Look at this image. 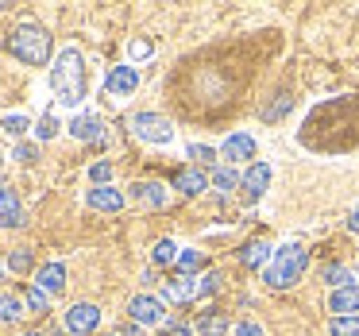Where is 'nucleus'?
Returning a JSON list of instances; mask_svg holds the SVG:
<instances>
[{
    "instance_id": "c756f323",
    "label": "nucleus",
    "mask_w": 359,
    "mask_h": 336,
    "mask_svg": "<svg viewBox=\"0 0 359 336\" xmlns=\"http://www.w3.org/2000/svg\"><path fill=\"white\" fill-rule=\"evenodd\" d=\"M220 282H224V274H220V271L201 274V278H197V297H212L220 290Z\"/></svg>"
},
{
    "instance_id": "cd10ccee",
    "label": "nucleus",
    "mask_w": 359,
    "mask_h": 336,
    "mask_svg": "<svg viewBox=\"0 0 359 336\" xmlns=\"http://www.w3.org/2000/svg\"><path fill=\"white\" fill-rule=\"evenodd\" d=\"M328 336H359V317H332Z\"/></svg>"
},
{
    "instance_id": "37998d69",
    "label": "nucleus",
    "mask_w": 359,
    "mask_h": 336,
    "mask_svg": "<svg viewBox=\"0 0 359 336\" xmlns=\"http://www.w3.org/2000/svg\"><path fill=\"white\" fill-rule=\"evenodd\" d=\"M58 336H70V332H58Z\"/></svg>"
},
{
    "instance_id": "c85d7f7f",
    "label": "nucleus",
    "mask_w": 359,
    "mask_h": 336,
    "mask_svg": "<svg viewBox=\"0 0 359 336\" xmlns=\"http://www.w3.org/2000/svg\"><path fill=\"white\" fill-rule=\"evenodd\" d=\"M58 132H62V124H58V116H55V112H43V116H39V124H35V135H39V140L47 143V140H55Z\"/></svg>"
},
{
    "instance_id": "393cba45",
    "label": "nucleus",
    "mask_w": 359,
    "mask_h": 336,
    "mask_svg": "<svg viewBox=\"0 0 359 336\" xmlns=\"http://www.w3.org/2000/svg\"><path fill=\"white\" fill-rule=\"evenodd\" d=\"M186 155L194 159V163H201V166H212V170H217V159H220V151L217 147H209V143H189L186 147Z\"/></svg>"
},
{
    "instance_id": "7ed1b4c3",
    "label": "nucleus",
    "mask_w": 359,
    "mask_h": 336,
    "mask_svg": "<svg viewBox=\"0 0 359 336\" xmlns=\"http://www.w3.org/2000/svg\"><path fill=\"white\" fill-rule=\"evenodd\" d=\"M8 51L24 66H47L50 62V32L39 24H20L8 35Z\"/></svg>"
},
{
    "instance_id": "4c0bfd02",
    "label": "nucleus",
    "mask_w": 359,
    "mask_h": 336,
    "mask_svg": "<svg viewBox=\"0 0 359 336\" xmlns=\"http://www.w3.org/2000/svg\"><path fill=\"white\" fill-rule=\"evenodd\" d=\"M116 336H140V325H128L124 332H116Z\"/></svg>"
},
{
    "instance_id": "0eeeda50",
    "label": "nucleus",
    "mask_w": 359,
    "mask_h": 336,
    "mask_svg": "<svg viewBox=\"0 0 359 336\" xmlns=\"http://www.w3.org/2000/svg\"><path fill=\"white\" fill-rule=\"evenodd\" d=\"M135 89H140V70H135V66H112V70L104 74V93L116 97V101L132 97Z\"/></svg>"
},
{
    "instance_id": "9d476101",
    "label": "nucleus",
    "mask_w": 359,
    "mask_h": 336,
    "mask_svg": "<svg viewBox=\"0 0 359 336\" xmlns=\"http://www.w3.org/2000/svg\"><path fill=\"white\" fill-rule=\"evenodd\" d=\"M328 309H332L336 317H359V282L332 290V294H328Z\"/></svg>"
},
{
    "instance_id": "a211bd4d",
    "label": "nucleus",
    "mask_w": 359,
    "mask_h": 336,
    "mask_svg": "<svg viewBox=\"0 0 359 336\" xmlns=\"http://www.w3.org/2000/svg\"><path fill=\"white\" fill-rule=\"evenodd\" d=\"M240 182H243V174L236 170V166H228V163H220L217 170L209 174V186H212V189H220V194H232V189L240 186Z\"/></svg>"
},
{
    "instance_id": "39448f33",
    "label": "nucleus",
    "mask_w": 359,
    "mask_h": 336,
    "mask_svg": "<svg viewBox=\"0 0 359 336\" xmlns=\"http://www.w3.org/2000/svg\"><path fill=\"white\" fill-rule=\"evenodd\" d=\"M128 317H132V325L140 328H155L166 321V302L155 294H135L132 302H128Z\"/></svg>"
},
{
    "instance_id": "f3484780",
    "label": "nucleus",
    "mask_w": 359,
    "mask_h": 336,
    "mask_svg": "<svg viewBox=\"0 0 359 336\" xmlns=\"http://www.w3.org/2000/svg\"><path fill=\"white\" fill-rule=\"evenodd\" d=\"M197 297V278H178V282H166L163 290V302H174V305H186Z\"/></svg>"
},
{
    "instance_id": "6e6552de",
    "label": "nucleus",
    "mask_w": 359,
    "mask_h": 336,
    "mask_svg": "<svg viewBox=\"0 0 359 336\" xmlns=\"http://www.w3.org/2000/svg\"><path fill=\"white\" fill-rule=\"evenodd\" d=\"M220 159H228V166H236V163H243V159H255V135H248V132H232L224 143H220Z\"/></svg>"
},
{
    "instance_id": "bb28decb",
    "label": "nucleus",
    "mask_w": 359,
    "mask_h": 336,
    "mask_svg": "<svg viewBox=\"0 0 359 336\" xmlns=\"http://www.w3.org/2000/svg\"><path fill=\"white\" fill-rule=\"evenodd\" d=\"M4 267H8L12 274H27V271L35 267V255H32L27 248H16V251L8 255V263H4Z\"/></svg>"
},
{
    "instance_id": "79ce46f5",
    "label": "nucleus",
    "mask_w": 359,
    "mask_h": 336,
    "mask_svg": "<svg viewBox=\"0 0 359 336\" xmlns=\"http://www.w3.org/2000/svg\"><path fill=\"white\" fill-rule=\"evenodd\" d=\"M0 166H4V155H0Z\"/></svg>"
},
{
    "instance_id": "c03bdc74",
    "label": "nucleus",
    "mask_w": 359,
    "mask_h": 336,
    "mask_svg": "<svg viewBox=\"0 0 359 336\" xmlns=\"http://www.w3.org/2000/svg\"><path fill=\"white\" fill-rule=\"evenodd\" d=\"M109 336H116V332H109Z\"/></svg>"
},
{
    "instance_id": "c9c22d12",
    "label": "nucleus",
    "mask_w": 359,
    "mask_h": 336,
    "mask_svg": "<svg viewBox=\"0 0 359 336\" xmlns=\"http://www.w3.org/2000/svg\"><path fill=\"white\" fill-rule=\"evenodd\" d=\"M8 205H20V197H16V189H12L8 182H0V213L8 209Z\"/></svg>"
},
{
    "instance_id": "7c9ffc66",
    "label": "nucleus",
    "mask_w": 359,
    "mask_h": 336,
    "mask_svg": "<svg viewBox=\"0 0 359 336\" xmlns=\"http://www.w3.org/2000/svg\"><path fill=\"white\" fill-rule=\"evenodd\" d=\"M24 224H27L24 205H8V209L0 213V228H24Z\"/></svg>"
},
{
    "instance_id": "58836bf2",
    "label": "nucleus",
    "mask_w": 359,
    "mask_h": 336,
    "mask_svg": "<svg viewBox=\"0 0 359 336\" xmlns=\"http://www.w3.org/2000/svg\"><path fill=\"white\" fill-rule=\"evenodd\" d=\"M170 336H189V328H186V325H174V328H170Z\"/></svg>"
},
{
    "instance_id": "412c9836",
    "label": "nucleus",
    "mask_w": 359,
    "mask_h": 336,
    "mask_svg": "<svg viewBox=\"0 0 359 336\" xmlns=\"http://www.w3.org/2000/svg\"><path fill=\"white\" fill-rule=\"evenodd\" d=\"M201 267H205V255H201L197 248H182V251H178V271H182V278H194Z\"/></svg>"
},
{
    "instance_id": "dca6fc26",
    "label": "nucleus",
    "mask_w": 359,
    "mask_h": 336,
    "mask_svg": "<svg viewBox=\"0 0 359 336\" xmlns=\"http://www.w3.org/2000/svg\"><path fill=\"white\" fill-rule=\"evenodd\" d=\"M174 189H178V194H186V197H197V194H205V189H209V174L194 170V166H189V170H178V174H174Z\"/></svg>"
},
{
    "instance_id": "a878e982",
    "label": "nucleus",
    "mask_w": 359,
    "mask_h": 336,
    "mask_svg": "<svg viewBox=\"0 0 359 336\" xmlns=\"http://www.w3.org/2000/svg\"><path fill=\"white\" fill-rule=\"evenodd\" d=\"M24 305H27L32 313H50V294H47V290H39V286L32 282V286L24 290Z\"/></svg>"
},
{
    "instance_id": "2eb2a0df",
    "label": "nucleus",
    "mask_w": 359,
    "mask_h": 336,
    "mask_svg": "<svg viewBox=\"0 0 359 336\" xmlns=\"http://www.w3.org/2000/svg\"><path fill=\"white\" fill-rule=\"evenodd\" d=\"M271 255H274V248L266 240H251V243H243V248H240V263L248 267V271H259V267L266 271Z\"/></svg>"
},
{
    "instance_id": "aec40b11",
    "label": "nucleus",
    "mask_w": 359,
    "mask_h": 336,
    "mask_svg": "<svg viewBox=\"0 0 359 336\" xmlns=\"http://www.w3.org/2000/svg\"><path fill=\"white\" fill-rule=\"evenodd\" d=\"M24 313H27V305H24V297H20V294H0V321H4V325L20 321Z\"/></svg>"
},
{
    "instance_id": "20e7f679",
    "label": "nucleus",
    "mask_w": 359,
    "mask_h": 336,
    "mask_svg": "<svg viewBox=\"0 0 359 336\" xmlns=\"http://www.w3.org/2000/svg\"><path fill=\"white\" fill-rule=\"evenodd\" d=\"M132 132L140 135L143 143L166 147V143H174V120H166L163 112H135V116H132Z\"/></svg>"
},
{
    "instance_id": "4468645a",
    "label": "nucleus",
    "mask_w": 359,
    "mask_h": 336,
    "mask_svg": "<svg viewBox=\"0 0 359 336\" xmlns=\"http://www.w3.org/2000/svg\"><path fill=\"white\" fill-rule=\"evenodd\" d=\"M132 197L140 205H147V209H163L166 201H170V189L163 186V182H135L132 186Z\"/></svg>"
},
{
    "instance_id": "72a5a7b5",
    "label": "nucleus",
    "mask_w": 359,
    "mask_h": 336,
    "mask_svg": "<svg viewBox=\"0 0 359 336\" xmlns=\"http://www.w3.org/2000/svg\"><path fill=\"white\" fill-rule=\"evenodd\" d=\"M12 159H16V163H35V159H39V147H35V143H16V147H12Z\"/></svg>"
},
{
    "instance_id": "a19ab883",
    "label": "nucleus",
    "mask_w": 359,
    "mask_h": 336,
    "mask_svg": "<svg viewBox=\"0 0 359 336\" xmlns=\"http://www.w3.org/2000/svg\"><path fill=\"white\" fill-rule=\"evenodd\" d=\"M20 336H43V332H20Z\"/></svg>"
},
{
    "instance_id": "f704fd0d",
    "label": "nucleus",
    "mask_w": 359,
    "mask_h": 336,
    "mask_svg": "<svg viewBox=\"0 0 359 336\" xmlns=\"http://www.w3.org/2000/svg\"><path fill=\"white\" fill-rule=\"evenodd\" d=\"M232 336H266V332L255 325V321H240V325H232Z\"/></svg>"
},
{
    "instance_id": "f03ea898",
    "label": "nucleus",
    "mask_w": 359,
    "mask_h": 336,
    "mask_svg": "<svg viewBox=\"0 0 359 336\" xmlns=\"http://www.w3.org/2000/svg\"><path fill=\"white\" fill-rule=\"evenodd\" d=\"M305 271H309V251L297 240H290V243H282V248H274L271 263H266V271H263V282L271 290H290V286L302 282Z\"/></svg>"
},
{
    "instance_id": "1a4fd4ad",
    "label": "nucleus",
    "mask_w": 359,
    "mask_h": 336,
    "mask_svg": "<svg viewBox=\"0 0 359 336\" xmlns=\"http://www.w3.org/2000/svg\"><path fill=\"white\" fill-rule=\"evenodd\" d=\"M66 132L78 143H97V140H104V120L97 116V112H78V116L66 124Z\"/></svg>"
},
{
    "instance_id": "ddd939ff",
    "label": "nucleus",
    "mask_w": 359,
    "mask_h": 336,
    "mask_svg": "<svg viewBox=\"0 0 359 336\" xmlns=\"http://www.w3.org/2000/svg\"><path fill=\"white\" fill-rule=\"evenodd\" d=\"M35 286L47 290L50 297L62 294V290H66V267L58 263V259H55V263H43L39 271H35Z\"/></svg>"
},
{
    "instance_id": "5701e85b",
    "label": "nucleus",
    "mask_w": 359,
    "mask_h": 336,
    "mask_svg": "<svg viewBox=\"0 0 359 336\" xmlns=\"http://www.w3.org/2000/svg\"><path fill=\"white\" fill-rule=\"evenodd\" d=\"M320 278H325L332 290H340V286H351V282H355V274H351L344 263H328L325 271H320Z\"/></svg>"
},
{
    "instance_id": "e433bc0d",
    "label": "nucleus",
    "mask_w": 359,
    "mask_h": 336,
    "mask_svg": "<svg viewBox=\"0 0 359 336\" xmlns=\"http://www.w3.org/2000/svg\"><path fill=\"white\" fill-rule=\"evenodd\" d=\"M348 232H355V236H359V209H351V213H348Z\"/></svg>"
},
{
    "instance_id": "9b49d317",
    "label": "nucleus",
    "mask_w": 359,
    "mask_h": 336,
    "mask_svg": "<svg viewBox=\"0 0 359 336\" xmlns=\"http://www.w3.org/2000/svg\"><path fill=\"white\" fill-rule=\"evenodd\" d=\"M124 201H128V197L120 194V189H112V186H93L86 194V205H89V209H97V213H120V209H124Z\"/></svg>"
},
{
    "instance_id": "6ab92c4d",
    "label": "nucleus",
    "mask_w": 359,
    "mask_h": 336,
    "mask_svg": "<svg viewBox=\"0 0 359 336\" xmlns=\"http://www.w3.org/2000/svg\"><path fill=\"white\" fill-rule=\"evenodd\" d=\"M0 132L8 135V140H24V135L32 132V120H27L24 112H4V116H0Z\"/></svg>"
},
{
    "instance_id": "423d86ee",
    "label": "nucleus",
    "mask_w": 359,
    "mask_h": 336,
    "mask_svg": "<svg viewBox=\"0 0 359 336\" xmlns=\"http://www.w3.org/2000/svg\"><path fill=\"white\" fill-rule=\"evenodd\" d=\"M97 325H101V309L93 302H78L66 309V332L70 336H89L97 332Z\"/></svg>"
},
{
    "instance_id": "b1692460",
    "label": "nucleus",
    "mask_w": 359,
    "mask_h": 336,
    "mask_svg": "<svg viewBox=\"0 0 359 336\" xmlns=\"http://www.w3.org/2000/svg\"><path fill=\"white\" fill-rule=\"evenodd\" d=\"M197 332L201 336H228L232 325H228V317H220V313H209V317L197 321Z\"/></svg>"
},
{
    "instance_id": "f257e3e1",
    "label": "nucleus",
    "mask_w": 359,
    "mask_h": 336,
    "mask_svg": "<svg viewBox=\"0 0 359 336\" xmlns=\"http://www.w3.org/2000/svg\"><path fill=\"white\" fill-rule=\"evenodd\" d=\"M50 89H55V101L62 109H78L86 101V58L78 47L58 51L55 66H50Z\"/></svg>"
},
{
    "instance_id": "2f4dec72",
    "label": "nucleus",
    "mask_w": 359,
    "mask_h": 336,
    "mask_svg": "<svg viewBox=\"0 0 359 336\" xmlns=\"http://www.w3.org/2000/svg\"><path fill=\"white\" fill-rule=\"evenodd\" d=\"M151 55H155V43L151 39H132L128 43V58H132V62H147Z\"/></svg>"
},
{
    "instance_id": "ea45409f",
    "label": "nucleus",
    "mask_w": 359,
    "mask_h": 336,
    "mask_svg": "<svg viewBox=\"0 0 359 336\" xmlns=\"http://www.w3.org/2000/svg\"><path fill=\"white\" fill-rule=\"evenodd\" d=\"M4 271H8V267H4V263H0V278H4Z\"/></svg>"
},
{
    "instance_id": "f8f14e48",
    "label": "nucleus",
    "mask_w": 359,
    "mask_h": 336,
    "mask_svg": "<svg viewBox=\"0 0 359 336\" xmlns=\"http://www.w3.org/2000/svg\"><path fill=\"white\" fill-rule=\"evenodd\" d=\"M271 178H274L271 163H251L248 170H243V182H240V186L248 189V197H263L266 189H271Z\"/></svg>"
},
{
    "instance_id": "473e14b6",
    "label": "nucleus",
    "mask_w": 359,
    "mask_h": 336,
    "mask_svg": "<svg viewBox=\"0 0 359 336\" xmlns=\"http://www.w3.org/2000/svg\"><path fill=\"white\" fill-rule=\"evenodd\" d=\"M89 182H93V186H109L112 182V163H93L89 166Z\"/></svg>"
},
{
    "instance_id": "4be33fe9",
    "label": "nucleus",
    "mask_w": 359,
    "mask_h": 336,
    "mask_svg": "<svg viewBox=\"0 0 359 336\" xmlns=\"http://www.w3.org/2000/svg\"><path fill=\"white\" fill-rule=\"evenodd\" d=\"M178 243H174L170 240V236H166V240H158L155 243V248H151V263H155V267H166V263H178Z\"/></svg>"
}]
</instances>
